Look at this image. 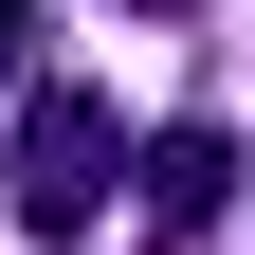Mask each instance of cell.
Returning a JSON list of instances; mask_svg holds the SVG:
<instances>
[{
	"label": "cell",
	"mask_w": 255,
	"mask_h": 255,
	"mask_svg": "<svg viewBox=\"0 0 255 255\" xmlns=\"http://www.w3.org/2000/svg\"><path fill=\"white\" fill-rule=\"evenodd\" d=\"M146 255H201V237H146Z\"/></svg>",
	"instance_id": "5b68a950"
},
{
	"label": "cell",
	"mask_w": 255,
	"mask_h": 255,
	"mask_svg": "<svg viewBox=\"0 0 255 255\" xmlns=\"http://www.w3.org/2000/svg\"><path fill=\"white\" fill-rule=\"evenodd\" d=\"M18 37H37V0H0V73H18Z\"/></svg>",
	"instance_id": "3957f363"
},
{
	"label": "cell",
	"mask_w": 255,
	"mask_h": 255,
	"mask_svg": "<svg viewBox=\"0 0 255 255\" xmlns=\"http://www.w3.org/2000/svg\"><path fill=\"white\" fill-rule=\"evenodd\" d=\"M110 18H201V0H110Z\"/></svg>",
	"instance_id": "277c9868"
},
{
	"label": "cell",
	"mask_w": 255,
	"mask_h": 255,
	"mask_svg": "<svg viewBox=\"0 0 255 255\" xmlns=\"http://www.w3.org/2000/svg\"><path fill=\"white\" fill-rule=\"evenodd\" d=\"M219 201H237V146H219V128H164V146H146V219H164V237H201Z\"/></svg>",
	"instance_id": "7a4b0ae2"
},
{
	"label": "cell",
	"mask_w": 255,
	"mask_h": 255,
	"mask_svg": "<svg viewBox=\"0 0 255 255\" xmlns=\"http://www.w3.org/2000/svg\"><path fill=\"white\" fill-rule=\"evenodd\" d=\"M110 182H128V110L55 73L37 110H18V164H0V201H18V237H91V219H110Z\"/></svg>",
	"instance_id": "6da1fadb"
}]
</instances>
